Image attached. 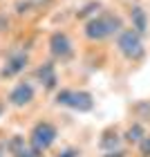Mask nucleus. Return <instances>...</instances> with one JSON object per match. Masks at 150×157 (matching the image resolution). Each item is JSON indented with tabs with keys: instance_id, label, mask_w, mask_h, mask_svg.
Listing matches in <instances>:
<instances>
[{
	"instance_id": "1",
	"label": "nucleus",
	"mask_w": 150,
	"mask_h": 157,
	"mask_svg": "<svg viewBox=\"0 0 150 157\" xmlns=\"http://www.w3.org/2000/svg\"><path fill=\"white\" fill-rule=\"evenodd\" d=\"M123 29V18L117 16V13H110V11H101L99 16H92L88 23H85V38L90 40H105L119 34Z\"/></svg>"
},
{
	"instance_id": "2",
	"label": "nucleus",
	"mask_w": 150,
	"mask_h": 157,
	"mask_svg": "<svg viewBox=\"0 0 150 157\" xmlns=\"http://www.w3.org/2000/svg\"><path fill=\"white\" fill-rule=\"evenodd\" d=\"M54 103L63 105V108H69L74 112H90L94 108V97H92L88 90H67V88H63V90L56 92Z\"/></svg>"
},
{
	"instance_id": "3",
	"label": "nucleus",
	"mask_w": 150,
	"mask_h": 157,
	"mask_svg": "<svg viewBox=\"0 0 150 157\" xmlns=\"http://www.w3.org/2000/svg\"><path fill=\"white\" fill-rule=\"evenodd\" d=\"M117 47L128 61H139L146 54L144 40H141V34L137 29H121L117 34Z\"/></svg>"
},
{
	"instance_id": "4",
	"label": "nucleus",
	"mask_w": 150,
	"mask_h": 157,
	"mask_svg": "<svg viewBox=\"0 0 150 157\" xmlns=\"http://www.w3.org/2000/svg\"><path fill=\"white\" fill-rule=\"evenodd\" d=\"M56 137H58V128H56L52 121H38L34 124V128L29 130V144L38 151H47L49 146H54Z\"/></svg>"
},
{
	"instance_id": "5",
	"label": "nucleus",
	"mask_w": 150,
	"mask_h": 157,
	"mask_svg": "<svg viewBox=\"0 0 150 157\" xmlns=\"http://www.w3.org/2000/svg\"><path fill=\"white\" fill-rule=\"evenodd\" d=\"M27 65H29V54H27L25 49H16V52H11L9 56H7L0 76L2 78H13V76L23 74L27 70Z\"/></svg>"
},
{
	"instance_id": "6",
	"label": "nucleus",
	"mask_w": 150,
	"mask_h": 157,
	"mask_svg": "<svg viewBox=\"0 0 150 157\" xmlns=\"http://www.w3.org/2000/svg\"><path fill=\"white\" fill-rule=\"evenodd\" d=\"M49 52L58 61H67V59L74 56V45H72V40H69V36L65 32H54L49 36Z\"/></svg>"
},
{
	"instance_id": "7",
	"label": "nucleus",
	"mask_w": 150,
	"mask_h": 157,
	"mask_svg": "<svg viewBox=\"0 0 150 157\" xmlns=\"http://www.w3.org/2000/svg\"><path fill=\"white\" fill-rule=\"evenodd\" d=\"M34 97H36V88H34L29 81H20L11 88L7 101H9V105H13V108H25V105H29L34 101Z\"/></svg>"
},
{
	"instance_id": "8",
	"label": "nucleus",
	"mask_w": 150,
	"mask_h": 157,
	"mask_svg": "<svg viewBox=\"0 0 150 157\" xmlns=\"http://www.w3.org/2000/svg\"><path fill=\"white\" fill-rule=\"evenodd\" d=\"M36 78H38V83H40L45 90H56V85H58V74H56V65H54L52 61L43 63V65L36 70Z\"/></svg>"
},
{
	"instance_id": "9",
	"label": "nucleus",
	"mask_w": 150,
	"mask_h": 157,
	"mask_svg": "<svg viewBox=\"0 0 150 157\" xmlns=\"http://www.w3.org/2000/svg\"><path fill=\"white\" fill-rule=\"evenodd\" d=\"M146 128H144V124H141V121H134L132 126H128V130L121 135V137H123V141H128V144H132V146H137L141 139L146 137Z\"/></svg>"
},
{
	"instance_id": "10",
	"label": "nucleus",
	"mask_w": 150,
	"mask_h": 157,
	"mask_svg": "<svg viewBox=\"0 0 150 157\" xmlns=\"http://www.w3.org/2000/svg\"><path fill=\"white\" fill-rule=\"evenodd\" d=\"M130 20H132V29H137L141 36H144L146 29H148V16H146V11L141 9V7H132V9H130Z\"/></svg>"
},
{
	"instance_id": "11",
	"label": "nucleus",
	"mask_w": 150,
	"mask_h": 157,
	"mask_svg": "<svg viewBox=\"0 0 150 157\" xmlns=\"http://www.w3.org/2000/svg\"><path fill=\"white\" fill-rule=\"evenodd\" d=\"M121 139L123 137H121L117 130H108V132H103L101 139H99V148H101V151H114V148H119Z\"/></svg>"
},
{
	"instance_id": "12",
	"label": "nucleus",
	"mask_w": 150,
	"mask_h": 157,
	"mask_svg": "<svg viewBox=\"0 0 150 157\" xmlns=\"http://www.w3.org/2000/svg\"><path fill=\"white\" fill-rule=\"evenodd\" d=\"M23 146H27V141H25L23 135H13V137H11L9 141H7V151H9L11 155H16Z\"/></svg>"
},
{
	"instance_id": "13",
	"label": "nucleus",
	"mask_w": 150,
	"mask_h": 157,
	"mask_svg": "<svg viewBox=\"0 0 150 157\" xmlns=\"http://www.w3.org/2000/svg\"><path fill=\"white\" fill-rule=\"evenodd\" d=\"M13 157H43V151H38V148H34L29 141H27V146H23L20 151L13 155Z\"/></svg>"
},
{
	"instance_id": "14",
	"label": "nucleus",
	"mask_w": 150,
	"mask_h": 157,
	"mask_svg": "<svg viewBox=\"0 0 150 157\" xmlns=\"http://www.w3.org/2000/svg\"><path fill=\"white\" fill-rule=\"evenodd\" d=\"M96 9H101V2H90V5H85L83 9L76 13V16H78V18H88V16H92Z\"/></svg>"
},
{
	"instance_id": "15",
	"label": "nucleus",
	"mask_w": 150,
	"mask_h": 157,
	"mask_svg": "<svg viewBox=\"0 0 150 157\" xmlns=\"http://www.w3.org/2000/svg\"><path fill=\"white\" fill-rule=\"evenodd\" d=\"M134 112L139 115V119H150V101L137 103V105H134Z\"/></svg>"
},
{
	"instance_id": "16",
	"label": "nucleus",
	"mask_w": 150,
	"mask_h": 157,
	"mask_svg": "<svg viewBox=\"0 0 150 157\" xmlns=\"http://www.w3.org/2000/svg\"><path fill=\"white\" fill-rule=\"evenodd\" d=\"M139 153H141V157H150V135H146L144 139L139 141Z\"/></svg>"
},
{
	"instance_id": "17",
	"label": "nucleus",
	"mask_w": 150,
	"mask_h": 157,
	"mask_svg": "<svg viewBox=\"0 0 150 157\" xmlns=\"http://www.w3.org/2000/svg\"><path fill=\"white\" fill-rule=\"evenodd\" d=\"M56 157H81V151H78L76 146H67V148H63Z\"/></svg>"
},
{
	"instance_id": "18",
	"label": "nucleus",
	"mask_w": 150,
	"mask_h": 157,
	"mask_svg": "<svg viewBox=\"0 0 150 157\" xmlns=\"http://www.w3.org/2000/svg\"><path fill=\"white\" fill-rule=\"evenodd\" d=\"M103 157H126V151L123 148H114V151H105Z\"/></svg>"
},
{
	"instance_id": "19",
	"label": "nucleus",
	"mask_w": 150,
	"mask_h": 157,
	"mask_svg": "<svg viewBox=\"0 0 150 157\" xmlns=\"http://www.w3.org/2000/svg\"><path fill=\"white\" fill-rule=\"evenodd\" d=\"M5 115V103H0V117Z\"/></svg>"
},
{
	"instance_id": "20",
	"label": "nucleus",
	"mask_w": 150,
	"mask_h": 157,
	"mask_svg": "<svg viewBox=\"0 0 150 157\" xmlns=\"http://www.w3.org/2000/svg\"><path fill=\"white\" fill-rule=\"evenodd\" d=\"M0 157H2V146H0Z\"/></svg>"
}]
</instances>
